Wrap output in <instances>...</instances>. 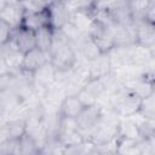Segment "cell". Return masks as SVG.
I'll return each mask as SVG.
<instances>
[{
	"label": "cell",
	"instance_id": "4fadbf2b",
	"mask_svg": "<svg viewBox=\"0 0 155 155\" xmlns=\"http://www.w3.org/2000/svg\"><path fill=\"white\" fill-rule=\"evenodd\" d=\"M111 71L108 53H101L94 59L90 61V79L102 78Z\"/></svg>",
	"mask_w": 155,
	"mask_h": 155
},
{
	"label": "cell",
	"instance_id": "3957f363",
	"mask_svg": "<svg viewBox=\"0 0 155 155\" xmlns=\"http://www.w3.org/2000/svg\"><path fill=\"white\" fill-rule=\"evenodd\" d=\"M117 126L119 125H113V124H107V122H98L87 134V139H90L97 148L103 147L114 139L117 138Z\"/></svg>",
	"mask_w": 155,
	"mask_h": 155
},
{
	"label": "cell",
	"instance_id": "5b68a950",
	"mask_svg": "<svg viewBox=\"0 0 155 155\" xmlns=\"http://www.w3.org/2000/svg\"><path fill=\"white\" fill-rule=\"evenodd\" d=\"M101 113H102V107H99L98 104H93V105L85 107L81 110V113L76 116L78 127L82 132L85 138L87 137L90 131L99 122Z\"/></svg>",
	"mask_w": 155,
	"mask_h": 155
},
{
	"label": "cell",
	"instance_id": "484cf974",
	"mask_svg": "<svg viewBox=\"0 0 155 155\" xmlns=\"http://www.w3.org/2000/svg\"><path fill=\"white\" fill-rule=\"evenodd\" d=\"M0 155H17V139L7 138L0 143Z\"/></svg>",
	"mask_w": 155,
	"mask_h": 155
},
{
	"label": "cell",
	"instance_id": "f1b7e54d",
	"mask_svg": "<svg viewBox=\"0 0 155 155\" xmlns=\"http://www.w3.org/2000/svg\"><path fill=\"white\" fill-rule=\"evenodd\" d=\"M10 73H11V70H10L7 63L5 62V59L2 57H0V76L6 75V74H10Z\"/></svg>",
	"mask_w": 155,
	"mask_h": 155
},
{
	"label": "cell",
	"instance_id": "1f68e13d",
	"mask_svg": "<svg viewBox=\"0 0 155 155\" xmlns=\"http://www.w3.org/2000/svg\"><path fill=\"white\" fill-rule=\"evenodd\" d=\"M122 1H124V2H126V4H127V2H128V1H130V0H122Z\"/></svg>",
	"mask_w": 155,
	"mask_h": 155
},
{
	"label": "cell",
	"instance_id": "277c9868",
	"mask_svg": "<svg viewBox=\"0 0 155 155\" xmlns=\"http://www.w3.org/2000/svg\"><path fill=\"white\" fill-rule=\"evenodd\" d=\"M134 42L155 50V23L147 19L133 21Z\"/></svg>",
	"mask_w": 155,
	"mask_h": 155
},
{
	"label": "cell",
	"instance_id": "52a82bcc",
	"mask_svg": "<svg viewBox=\"0 0 155 155\" xmlns=\"http://www.w3.org/2000/svg\"><path fill=\"white\" fill-rule=\"evenodd\" d=\"M25 8L22 0H8L6 7L0 12V18L6 22L12 29L22 25Z\"/></svg>",
	"mask_w": 155,
	"mask_h": 155
},
{
	"label": "cell",
	"instance_id": "9a60e30c",
	"mask_svg": "<svg viewBox=\"0 0 155 155\" xmlns=\"http://www.w3.org/2000/svg\"><path fill=\"white\" fill-rule=\"evenodd\" d=\"M70 22L82 33L88 35L90 28L93 23V16L91 11H85V10H76L71 13L70 16Z\"/></svg>",
	"mask_w": 155,
	"mask_h": 155
},
{
	"label": "cell",
	"instance_id": "d6a6232c",
	"mask_svg": "<svg viewBox=\"0 0 155 155\" xmlns=\"http://www.w3.org/2000/svg\"><path fill=\"white\" fill-rule=\"evenodd\" d=\"M56 1H63V0H56Z\"/></svg>",
	"mask_w": 155,
	"mask_h": 155
},
{
	"label": "cell",
	"instance_id": "8992f818",
	"mask_svg": "<svg viewBox=\"0 0 155 155\" xmlns=\"http://www.w3.org/2000/svg\"><path fill=\"white\" fill-rule=\"evenodd\" d=\"M54 74L56 69L51 64V62L45 63L40 68H38L35 71H33V86L34 92L39 96L51 85L54 84Z\"/></svg>",
	"mask_w": 155,
	"mask_h": 155
},
{
	"label": "cell",
	"instance_id": "7402d4cb",
	"mask_svg": "<svg viewBox=\"0 0 155 155\" xmlns=\"http://www.w3.org/2000/svg\"><path fill=\"white\" fill-rule=\"evenodd\" d=\"M84 90H86L88 93H91L96 99H98L104 92H107V88L104 86V82L102 81L101 78H97V79H88L84 86H82Z\"/></svg>",
	"mask_w": 155,
	"mask_h": 155
},
{
	"label": "cell",
	"instance_id": "44dd1931",
	"mask_svg": "<svg viewBox=\"0 0 155 155\" xmlns=\"http://www.w3.org/2000/svg\"><path fill=\"white\" fill-rule=\"evenodd\" d=\"M138 111L148 119H155V92L140 99Z\"/></svg>",
	"mask_w": 155,
	"mask_h": 155
},
{
	"label": "cell",
	"instance_id": "f546056e",
	"mask_svg": "<svg viewBox=\"0 0 155 155\" xmlns=\"http://www.w3.org/2000/svg\"><path fill=\"white\" fill-rule=\"evenodd\" d=\"M7 138H8V133H7L6 125H2V126H0V143L6 140Z\"/></svg>",
	"mask_w": 155,
	"mask_h": 155
},
{
	"label": "cell",
	"instance_id": "e0dca14e",
	"mask_svg": "<svg viewBox=\"0 0 155 155\" xmlns=\"http://www.w3.org/2000/svg\"><path fill=\"white\" fill-rule=\"evenodd\" d=\"M39 147L34 138L24 133L17 139V155H38Z\"/></svg>",
	"mask_w": 155,
	"mask_h": 155
},
{
	"label": "cell",
	"instance_id": "9c48e42d",
	"mask_svg": "<svg viewBox=\"0 0 155 155\" xmlns=\"http://www.w3.org/2000/svg\"><path fill=\"white\" fill-rule=\"evenodd\" d=\"M47 62H50V54L47 52L40 50L39 47H34L33 50L24 53L21 70L33 73Z\"/></svg>",
	"mask_w": 155,
	"mask_h": 155
},
{
	"label": "cell",
	"instance_id": "d4e9b609",
	"mask_svg": "<svg viewBox=\"0 0 155 155\" xmlns=\"http://www.w3.org/2000/svg\"><path fill=\"white\" fill-rule=\"evenodd\" d=\"M139 131V136L142 138H148L155 136V119L144 117L143 121L137 126Z\"/></svg>",
	"mask_w": 155,
	"mask_h": 155
},
{
	"label": "cell",
	"instance_id": "6da1fadb",
	"mask_svg": "<svg viewBox=\"0 0 155 155\" xmlns=\"http://www.w3.org/2000/svg\"><path fill=\"white\" fill-rule=\"evenodd\" d=\"M109 93V108H111L120 117H127L138 111L142 98L125 88L124 85Z\"/></svg>",
	"mask_w": 155,
	"mask_h": 155
},
{
	"label": "cell",
	"instance_id": "83f0119b",
	"mask_svg": "<svg viewBox=\"0 0 155 155\" xmlns=\"http://www.w3.org/2000/svg\"><path fill=\"white\" fill-rule=\"evenodd\" d=\"M12 28L6 23L4 22L1 18H0V46L6 44L10 39H11V35H12Z\"/></svg>",
	"mask_w": 155,
	"mask_h": 155
},
{
	"label": "cell",
	"instance_id": "cb8c5ba5",
	"mask_svg": "<svg viewBox=\"0 0 155 155\" xmlns=\"http://www.w3.org/2000/svg\"><path fill=\"white\" fill-rule=\"evenodd\" d=\"M63 1L71 12L76 10L92 11L96 5V0H63Z\"/></svg>",
	"mask_w": 155,
	"mask_h": 155
},
{
	"label": "cell",
	"instance_id": "4dcf8cb0",
	"mask_svg": "<svg viewBox=\"0 0 155 155\" xmlns=\"http://www.w3.org/2000/svg\"><path fill=\"white\" fill-rule=\"evenodd\" d=\"M7 4H8V0H0V12L6 7Z\"/></svg>",
	"mask_w": 155,
	"mask_h": 155
},
{
	"label": "cell",
	"instance_id": "2e32d148",
	"mask_svg": "<svg viewBox=\"0 0 155 155\" xmlns=\"http://www.w3.org/2000/svg\"><path fill=\"white\" fill-rule=\"evenodd\" d=\"M59 142L62 143V145L65 148H70V147H76L79 144H81L86 138L82 134V132L78 128V130H70V131H63L59 132L57 134ZM64 154V153H63Z\"/></svg>",
	"mask_w": 155,
	"mask_h": 155
},
{
	"label": "cell",
	"instance_id": "ffe728a7",
	"mask_svg": "<svg viewBox=\"0 0 155 155\" xmlns=\"http://www.w3.org/2000/svg\"><path fill=\"white\" fill-rule=\"evenodd\" d=\"M8 138L18 139L22 134L25 133V117H18L8 120L6 124Z\"/></svg>",
	"mask_w": 155,
	"mask_h": 155
},
{
	"label": "cell",
	"instance_id": "30bf717a",
	"mask_svg": "<svg viewBox=\"0 0 155 155\" xmlns=\"http://www.w3.org/2000/svg\"><path fill=\"white\" fill-rule=\"evenodd\" d=\"M48 12H50V25L53 29H59L62 25L69 22L70 16L73 13L64 4V1H54L48 7Z\"/></svg>",
	"mask_w": 155,
	"mask_h": 155
},
{
	"label": "cell",
	"instance_id": "ac0fdd59",
	"mask_svg": "<svg viewBox=\"0 0 155 155\" xmlns=\"http://www.w3.org/2000/svg\"><path fill=\"white\" fill-rule=\"evenodd\" d=\"M53 28L45 25L35 30V38H36V47L45 52H50L51 44H52V35H53Z\"/></svg>",
	"mask_w": 155,
	"mask_h": 155
},
{
	"label": "cell",
	"instance_id": "603a6c76",
	"mask_svg": "<svg viewBox=\"0 0 155 155\" xmlns=\"http://www.w3.org/2000/svg\"><path fill=\"white\" fill-rule=\"evenodd\" d=\"M58 30L64 35V38L69 41V44H74L75 41H78L79 39H81L84 35H86V34H82L70 21L67 22L64 25H62Z\"/></svg>",
	"mask_w": 155,
	"mask_h": 155
},
{
	"label": "cell",
	"instance_id": "7a4b0ae2",
	"mask_svg": "<svg viewBox=\"0 0 155 155\" xmlns=\"http://www.w3.org/2000/svg\"><path fill=\"white\" fill-rule=\"evenodd\" d=\"M50 62L56 70H67L71 69L76 61V52L70 44H64L57 48L50 51Z\"/></svg>",
	"mask_w": 155,
	"mask_h": 155
},
{
	"label": "cell",
	"instance_id": "4316f807",
	"mask_svg": "<svg viewBox=\"0 0 155 155\" xmlns=\"http://www.w3.org/2000/svg\"><path fill=\"white\" fill-rule=\"evenodd\" d=\"M75 96L79 98V101L82 103V105H84V107L93 105V104H96V103H97V99H96L91 93H88L86 90H84L82 87L79 90V92H78Z\"/></svg>",
	"mask_w": 155,
	"mask_h": 155
},
{
	"label": "cell",
	"instance_id": "8fae6325",
	"mask_svg": "<svg viewBox=\"0 0 155 155\" xmlns=\"http://www.w3.org/2000/svg\"><path fill=\"white\" fill-rule=\"evenodd\" d=\"M124 87L127 88L128 91L133 92L137 94L139 98H144L151 93L155 92L154 88V80L147 79L145 76H140L137 79H133L126 84H124Z\"/></svg>",
	"mask_w": 155,
	"mask_h": 155
},
{
	"label": "cell",
	"instance_id": "836d02e7",
	"mask_svg": "<svg viewBox=\"0 0 155 155\" xmlns=\"http://www.w3.org/2000/svg\"><path fill=\"white\" fill-rule=\"evenodd\" d=\"M153 1H155V0H153Z\"/></svg>",
	"mask_w": 155,
	"mask_h": 155
},
{
	"label": "cell",
	"instance_id": "d6986e66",
	"mask_svg": "<svg viewBox=\"0 0 155 155\" xmlns=\"http://www.w3.org/2000/svg\"><path fill=\"white\" fill-rule=\"evenodd\" d=\"M153 4H155V1H153V0H130L127 2V6L131 11L133 21L143 19L147 10Z\"/></svg>",
	"mask_w": 155,
	"mask_h": 155
},
{
	"label": "cell",
	"instance_id": "5bb4252c",
	"mask_svg": "<svg viewBox=\"0 0 155 155\" xmlns=\"http://www.w3.org/2000/svg\"><path fill=\"white\" fill-rule=\"evenodd\" d=\"M85 107L82 105V103L79 101V98L75 96V94H71V96H65L62 102H61V105H59V114L62 116H67V117H76L81 110L84 109Z\"/></svg>",
	"mask_w": 155,
	"mask_h": 155
},
{
	"label": "cell",
	"instance_id": "ba28073f",
	"mask_svg": "<svg viewBox=\"0 0 155 155\" xmlns=\"http://www.w3.org/2000/svg\"><path fill=\"white\" fill-rule=\"evenodd\" d=\"M11 40L16 45V47L22 52L25 53L34 47H36V38H35V31L31 29H28L23 25L16 28L12 30Z\"/></svg>",
	"mask_w": 155,
	"mask_h": 155
},
{
	"label": "cell",
	"instance_id": "7c38bea8",
	"mask_svg": "<svg viewBox=\"0 0 155 155\" xmlns=\"http://www.w3.org/2000/svg\"><path fill=\"white\" fill-rule=\"evenodd\" d=\"M131 63L136 65H147L149 62L155 59V50L142 46L137 42L130 45Z\"/></svg>",
	"mask_w": 155,
	"mask_h": 155
}]
</instances>
